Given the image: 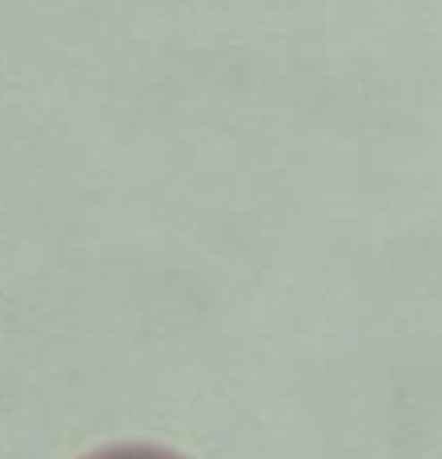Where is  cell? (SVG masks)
I'll list each match as a JSON object with an SVG mask.
<instances>
[{
	"label": "cell",
	"mask_w": 442,
	"mask_h": 459,
	"mask_svg": "<svg viewBox=\"0 0 442 459\" xmlns=\"http://www.w3.org/2000/svg\"><path fill=\"white\" fill-rule=\"evenodd\" d=\"M85 459H185V455L153 447V444H113V447H101V452H93Z\"/></svg>",
	"instance_id": "obj_1"
}]
</instances>
